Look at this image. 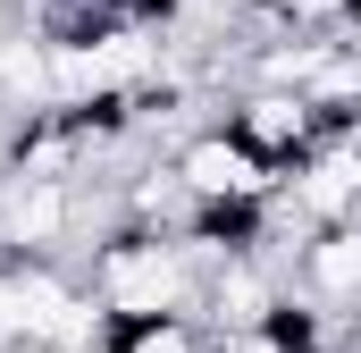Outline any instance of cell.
<instances>
[{
	"instance_id": "obj_1",
	"label": "cell",
	"mask_w": 361,
	"mask_h": 353,
	"mask_svg": "<svg viewBox=\"0 0 361 353\" xmlns=\"http://www.w3.org/2000/svg\"><path fill=\"white\" fill-rule=\"evenodd\" d=\"M92 303L109 311V328H160V320H193L202 328V269L185 253V236H118L101 261L85 269Z\"/></svg>"
},
{
	"instance_id": "obj_2",
	"label": "cell",
	"mask_w": 361,
	"mask_h": 353,
	"mask_svg": "<svg viewBox=\"0 0 361 353\" xmlns=\"http://www.w3.org/2000/svg\"><path fill=\"white\" fill-rule=\"evenodd\" d=\"M169 169L185 176V193H193L202 210H261V202L277 193V169L227 135V118L202 126V135H185L177 152H169Z\"/></svg>"
},
{
	"instance_id": "obj_3",
	"label": "cell",
	"mask_w": 361,
	"mask_h": 353,
	"mask_svg": "<svg viewBox=\"0 0 361 353\" xmlns=\"http://www.w3.org/2000/svg\"><path fill=\"white\" fill-rule=\"evenodd\" d=\"M227 135H235L244 152H261V160L286 176L319 135H328V118H319L311 92H261V85H244L235 101H227Z\"/></svg>"
},
{
	"instance_id": "obj_4",
	"label": "cell",
	"mask_w": 361,
	"mask_h": 353,
	"mask_svg": "<svg viewBox=\"0 0 361 353\" xmlns=\"http://www.w3.org/2000/svg\"><path fill=\"white\" fill-rule=\"evenodd\" d=\"M286 294L311 303V311H328V320H361V219L353 227H319V236L302 244Z\"/></svg>"
}]
</instances>
